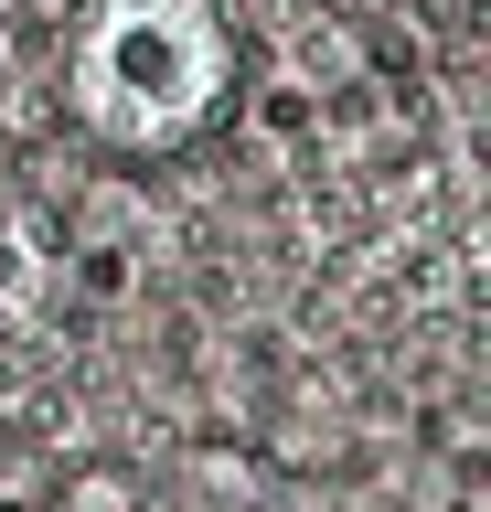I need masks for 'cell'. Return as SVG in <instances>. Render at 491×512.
Wrapping results in <instances>:
<instances>
[{
	"label": "cell",
	"instance_id": "obj_3",
	"mask_svg": "<svg viewBox=\"0 0 491 512\" xmlns=\"http://www.w3.org/2000/svg\"><path fill=\"white\" fill-rule=\"evenodd\" d=\"M246 128H257V139H278V150H310V139H321V96L289 86V75H267V86L246 96Z\"/></svg>",
	"mask_w": 491,
	"mask_h": 512
},
{
	"label": "cell",
	"instance_id": "obj_4",
	"mask_svg": "<svg viewBox=\"0 0 491 512\" xmlns=\"http://www.w3.org/2000/svg\"><path fill=\"white\" fill-rule=\"evenodd\" d=\"M75 288H86V299H129L139 288V246H75Z\"/></svg>",
	"mask_w": 491,
	"mask_h": 512
},
{
	"label": "cell",
	"instance_id": "obj_1",
	"mask_svg": "<svg viewBox=\"0 0 491 512\" xmlns=\"http://www.w3.org/2000/svg\"><path fill=\"white\" fill-rule=\"evenodd\" d=\"M65 107L118 160H161L235 107V32L214 0H75Z\"/></svg>",
	"mask_w": 491,
	"mask_h": 512
},
{
	"label": "cell",
	"instance_id": "obj_2",
	"mask_svg": "<svg viewBox=\"0 0 491 512\" xmlns=\"http://www.w3.org/2000/svg\"><path fill=\"white\" fill-rule=\"evenodd\" d=\"M43 288H54V246H43V224L22 203H0V331H22L43 310Z\"/></svg>",
	"mask_w": 491,
	"mask_h": 512
},
{
	"label": "cell",
	"instance_id": "obj_5",
	"mask_svg": "<svg viewBox=\"0 0 491 512\" xmlns=\"http://www.w3.org/2000/svg\"><path fill=\"white\" fill-rule=\"evenodd\" d=\"M75 512H129V480H107V470H97L86 491H75Z\"/></svg>",
	"mask_w": 491,
	"mask_h": 512
},
{
	"label": "cell",
	"instance_id": "obj_6",
	"mask_svg": "<svg viewBox=\"0 0 491 512\" xmlns=\"http://www.w3.org/2000/svg\"><path fill=\"white\" fill-rule=\"evenodd\" d=\"M0 512H33V502H22V491H11V480H0Z\"/></svg>",
	"mask_w": 491,
	"mask_h": 512
}]
</instances>
